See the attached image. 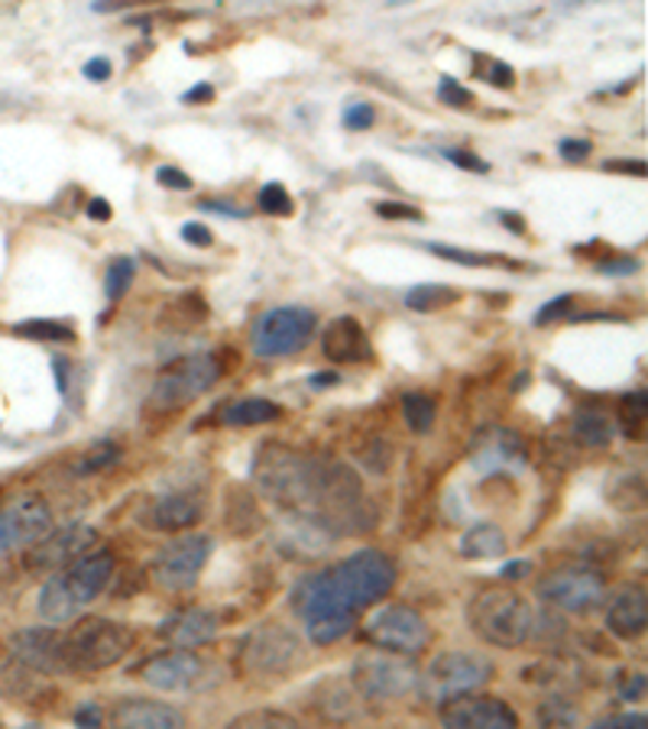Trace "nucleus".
<instances>
[{"label":"nucleus","instance_id":"nucleus-1","mask_svg":"<svg viewBox=\"0 0 648 729\" xmlns=\"http://www.w3.org/2000/svg\"><path fill=\"white\" fill-rule=\"evenodd\" d=\"M253 470L260 490L273 503L289 509L295 519L315 522L328 535L356 532L354 522H360V532L373 525V515L363 509L366 503L356 474L338 460L298 454L266 442V448L256 454Z\"/></svg>","mask_w":648,"mask_h":729},{"label":"nucleus","instance_id":"nucleus-2","mask_svg":"<svg viewBox=\"0 0 648 729\" xmlns=\"http://www.w3.org/2000/svg\"><path fill=\"white\" fill-rule=\"evenodd\" d=\"M114 577V555L111 552H88L85 558L56 570L36 600V613L46 625H65L78 617L91 600H98Z\"/></svg>","mask_w":648,"mask_h":729},{"label":"nucleus","instance_id":"nucleus-3","mask_svg":"<svg viewBox=\"0 0 648 729\" xmlns=\"http://www.w3.org/2000/svg\"><path fill=\"white\" fill-rule=\"evenodd\" d=\"M468 622L473 635L496 649H519L526 645L535 632V613L531 607L506 587H483L473 594L468 603Z\"/></svg>","mask_w":648,"mask_h":729},{"label":"nucleus","instance_id":"nucleus-4","mask_svg":"<svg viewBox=\"0 0 648 729\" xmlns=\"http://www.w3.org/2000/svg\"><path fill=\"white\" fill-rule=\"evenodd\" d=\"M293 610L305 622V632L315 645H331L344 639L356 622V610H351L334 594L328 570L298 577V584L293 587Z\"/></svg>","mask_w":648,"mask_h":729},{"label":"nucleus","instance_id":"nucleus-5","mask_svg":"<svg viewBox=\"0 0 648 729\" xmlns=\"http://www.w3.org/2000/svg\"><path fill=\"white\" fill-rule=\"evenodd\" d=\"M62 639H65V662H68L72 674L105 672V668L118 665L136 642V635L127 622L105 617L81 619L68 632H62Z\"/></svg>","mask_w":648,"mask_h":729},{"label":"nucleus","instance_id":"nucleus-6","mask_svg":"<svg viewBox=\"0 0 648 729\" xmlns=\"http://www.w3.org/2000/svg\"><path fill=\"white\" fill-rule=\"evenodd\" d=\"M396 577H399L396 562L380 548H360L351 558L328 567V580L334 594L356 613L383 600L396 587Z\"/></svg>","mask_w":648,"mask_h":729},{"label":"nucleus","instance_id":"nucleus-7","mask_svg":"<svg viewBox=\"0 0 648 729\" xmlns=\"http://www.w3.org/2000/svg\"><path fill=\"white\" fill-rule=\"evenodd\" d=\"M136 674L143 684L166 690V694H195V690H208L218 681H224V672L215 662H208L205 655L188 652V649L160 652V655L146 659Z\"/></svg>","mask_w":648,"mask_h":729},{"label":"nucleus","instance_id":"nucleus-8","mask_svg":"<svg viewBox=\"0 0 648 729\" xmlns=\"http://www.w3.org/2000/svg\"><path fill=\"white\" fill-rule=\"evenodd\" d=\"M221 377V363L215 353H191V357H182L176 363H169L156 383H153V393H150V405L160 409V412H176L191 405L201 393H208Z\"/></svg>","mask_w":648,"mask_h":729},{"label":"nucleus","instance_id":"nucleus-9","mask_svg":"<svg viewBox=\"0 0 648 729\" xmlns=\"http://www.w3.org/2000/svg\"><path fill=\"white\" fill-rule=\"evenodd\" d=\"M318 331V315L311 308L301 305H283V308H270L253 322L250 331V347L256 357H289L295 350H301Z\"/></svg>","mask_w":648,"mask_h":729},{"label":"nucleus","instance_id":"nucleus-10","mask_svg":"<svg viewBox=\"0 0 648 729\" xmlns=\"http://www.w3.org/2000/svg\"><path fill=\"white\" fill-rule=\"evenodd\" d=\"M240 662L250 674L260 677H283L298 668L301 662V642L289 625L283 622H263L246 632L240 645Z\"/></svg>","mask_w":648,"mask_h":729},{"label":"nucleus","instance_id":"nucleus-11","mask_svg":"<svg viewBox=\"0 0 648 729\" xmlns=\"http://www.w3.org/2000/svg\"><path fill=\"white\" fill-rule=\"evenodd\" d=\"M493 672V662L480 652H441L418 681L435 704H444L464 694H476L483 684H490Z\"/></svg>","mask_w":648,"mask_h":729},{"label":"nucleus","instance_id":"nucleus-12","mask_svg":"<svg viewBox=\"0 0 648 729\" xmlns=\"http://www.w3.org/2000/svg\"><path fill=\"white\" fill-rule=\"evenodd\" d=\"M363 635L370 645H376L380 652H389V655H418L428 639H431V629L425 617L406 607V603H386L380 610H373L366 622H363Z\"/></svg>","mask_w":648,"mask_h":729},{"label":"nucleus","instance_id":"nucleus-13","mask_svg":"<svg viewBox=\"0 0 648 729\" xmlns=\"http://www.w3.org/2000/svg\"><path fill=\"white\" fill-rule=\"evenodd\" d=\"M418 668L413 659L403 655H389V652H363L356 655L351 684L360 690V697L366 700H396L406 697L418 687Z\"/></svg>","mask_w":648,"mask_h":729},{"label":"nucleus","instance_id":"nucleus-14","mask_svg":"<svg viewBox=\"0 0 648 729\" xmlns=\"http://www.w3.org/2000/svg\"><path fill=\"white\" fill-rule=\"evenodd\" d=\"M535 590L564 613H593L606 600V580L590 567H554L538 577Z\"/></svg>","mask_w":648,"mask_h":729},{"label":"nucleus","instance_id":"nucleus-15","mask_svg":"<svg viewBox=\"0 0 648 729\" xmlns=\"http://www.w3.org/2000/svg\"><path fill=\"white\" fill-rule=\"evenodd\" d=\"M211 548H215V542L208 535H195V532L178 535L169 545H163L160 555L153 558V580L173 594L191 590L211 558Z\"/></svg>","mask_w":648,"mask_h":729},{"label":"nucleus","instance_id":"nucleus-16","mask_svg":"<svg viewBox=\"0 0 648 729\" xmlns=\"http://www.w3.org/2000/svg\"><path fill=\"white\" fill-rule=\"evenodd\" d=\"M10 659L20 662L26 672L40 674V677H56V674H72L65 662V639L59 629L53 625H33V629H20L7 639Z\"/></svg>","mask_w":648,"mask_h":729},{"label":"nucleus","instance_id":"nucleus-17","mask_svg":"<svg viewBox=\"0 0 648 729\" xmlns=\"http://www.w3.org/2000/svg\"><path fill=\"white\" fill-rule=\"evenodd\" d=\"M444 729H519L516 710L499 697L464 694L441 704Z\"/></svg>","mask_w":648,"mask_h":729},{"label":"nucleus","instance_id":"nucleus-18","mask_svg":"<svg viewBox=\"0 0 648 729\" xmlns=\"http://www.w3.org/2000/svg\"><path fill=\"white\" fill-rule=\"evenodd\" d=\"M95 542H98V535H95L91 525L72 522V525H65V529H53L43 542H36V545L30 548L26 564H30L33 570H62V567L78 562V558H85Z\"/></svg>","mask_w":648,"mask_h":729},{"label":"nucleus","instance_id":"nucleus-19","mask_svg":"<svg viewBox=\"0 0 648 729\" xmlns=\"http://www.w3.org/2000/svg\"><path fill=\"white\" fill-rule=\"evenodd\" d=\"M108 729H185V714L163 704V700H146V697H123L108 710Z\"/></svg>","mask_w":648,"mask_h":729},{"label":"nucleus","instance_id":"nucleus-20","mask_svg":"<svg viewBox=\"0 0 648 729\" xmlns=\"http://www.w3.org/2000/svg\"><path fill=\"white\" fill-rule=\"evenodd\" d=\"M156 632H160V639L169 642L173 649L195 652V649H201V645H208V642L218 639L221 617H218L215 610H205V607H182V610H176V613H169V617L163 619Z\"/></svg>","mask_w":648,"mask_h":729},{"label":"nucleus","instance_id":"nucleus-21","mask_svg":"<svg viewBox=\"0 0 648 729\" xmlns=\"http://www.w3.org/2000/svg\"><path fill=\"white\" fill-rule=\"evenodd\" d=\"M0 515H3V522H7V529H10V538H13V548L17 545H36V542H43L56 525V519H53V509L50 503L43 500V497H33V493H26V497H17L13 503H7L0 509Z\"/></svg>","mask_w":648,"mask_h":729},{"label":"nucleus","instance_id":"nucleus-22","mask_svg":"<svg viewBox=\"0 0 648 729\" xmlns=\"http://www.w3.org/2000/svg\"><path fill=\"white\" fill-rule=\"evenodd\" d=\"M205 515V497L185 490V493H166L146 509V525L156 532H185Z\"/></svg>","mask_w":648,"mask_h":729},{"label":"nucleus","instance_id":"nucleus-23","mask_svg":"<svg viewBox=\"0 0 648 729\" xmlns=\"http://www.w3.org/2000/svg\"><path fill=\"white\" fill-rule=\"evenodd\" d=\"M473 464L483 470H513L526 464V445L516 432L486 428L473 445Z\"/></svg>","mask_w":648,"mask_h":729},{"label":"nucleus","instance_id":"nucleus-24","mask_svg":"<svg viewBox=\"0 0 648 729\" xmlns=\"http://www.w3.org/2000/svg\"><path fill=\"white\" fill-rule=\"evenodd\" d=\"M648 625V603L646 590L642 587H623L609 607H606V629L623 639V642H633L646 632Z\"/></svg>","mask_w":648,"mask_h":729},{"label":"nucleus","instance_id":"nucleus-25","mask_svg":"<svg viewBox=\"0 0 648 729\" xmlns=\"http://www.w3.org/2000/svg\"><path fill=\"white\" fill-rule=\"evenodd\" d=\"M321 350L331 363H356V360L370 357V340H366V331L356 318L341 315L325 328Z\"/></svg>","mask_w":648,"mask_h":729},{"label":"nucleus","instance_id":"nucleus-26","mask_svg":"<svg viewBox=\"0 0 648 729\" xmlns=\"http://www.w3.org/2000/svg\"><path fill=\"white\" fill-rule=\"evenodd\" d=\"M503 552H506V532L499 525H493V522L473 525L461 538V555L468 562H490V558H496Z\"/></svg>","mask_w":648,"mask_h":729},{"label":"nucleus","instance_id":"nucleus-27","mask_svg":"<svg viewBox=\"0 0 648 729\" xmlns=\"http://www.w3.org/2000/svg\"><path fill=\"white\" fill-rule=\"evenodd\" d=\"M283 415V409L270 399H240L234 405L224 409V422L234 425V428H243V425H266V422H276Z\"/></svg>","mask_w":648,"mask_h":729},{"label":"nucleus","instance_id":"nucleus-28","mask_svg":"<svg viewBox=\"0 0 648 729\" xmlns=\"http://www.w3.org/2000/svg\"><path fill=\"white\" fill-rule=\"evenodd\" d=\"M458 298H461V295H458V289L441 285V282L415 285V289L406 292V305H409L413 312H441V308L454 305Z\"/></svg>","mask_w":648,"mask_h":729},{"label":"nucleus","instance_id":"nucleus-29","mask_svg":"<svg viewBox=\"0 0 648 729\" xmlns=\"http://www.w3.org/2000/svg\"><path fill=\"white\" fill-rule=\"evenodd\" d=\"M431 253L451 260V263H461V266H509V270H519L516 260L509 257H499V253H473V250H461V247H444V243H428Z\"/></svg>","mask_w":648,"mask_h":729},{"label":"nucleus","instance_id":"nucleus-30","mask_svg":"<svg viewBox=\"0 0 648 729\" xmlns=\"http://www.w3.org/2000/svg\"><path fill=\"white\" fill-rule=\"evenodd\" d=\"M574 435L584 448H606L613 438V422L596 412H581L574 422Z\"/></svg>","mask_w":648,"mask_h":729},{"label":"nucleus","instance_id":"nucleus-31","mask_svg":"<svg viewBox=\"0 0 648 729\" xmlns=\"http://www.w3.org/2000/svg\"><path fill=\"white\" fill-rule=\"evenodd\" d=\"M403 415L415 435H428L435 428V399L425 393L403 395Z\"/></svg>","mask_w":648,"mask_h":729},{"label":"nucleus","instance_id":"nucleus-32","mask_svg":"<svg viewBox=\"0 0 648 729\" xmlns=\"http://www.w3.org/2000/svg\"><path fill=\"white\" fill-rule=\"evenodd\" d=\"M228 729H305L295 717L283 710H250L243 717H237Z\"/></svg>","mask_w":648,"mask_h":729},{"label":"nucleus","instance_id":"nucleus-33","mask_svg":"<svg viewBox=\"0 0 648 729\" xmlns=\"http://www.w3.org/2000/svg\"><path fill=\"white\" fill-rule=\"evenodd\" d=\"M13 331L20 337H26V340H46V344L75 340V331H72L68 325H62V322H40V318H33V322H20Z\"/></svg>","mask_w":648,"mask_h":729},{"label":"nucleus","instance_id":"nucleus-34","mask_svg":"<svg viewBox=\"0 0 648 729\" xmlns=\"http://www.w3.org/2000/svg\"><path fill=\"white\" fill-rule=\"evenodd\" d=\"M133 280H136V263H133L130 257L111 260L108 276H105V295H108L111 302H118V298L127 295V289L133 285Z\"/></svg>","mask_w":648,"mask_h":729},{"label":"nucleus","instance_id":"nucleus-35","mask_svg":"<svg viewBox=\"0 0 648 729\" xmlns=\"http://www.w3.org/2000/svg\"><path fill=\"white\" fill-rule=\"evenodd\" d=\"M256 205H260L266 215H279V218H289L295 211L293 195H289L286 185H279V182H266V185L260 188V195H256Z\"/></svg>","mask_w":648,"mask_h":729},{"label":"nucleus","instance_id":"nucleus-36","mask_svg":"<svg viewBox=\"0 0 648 729\" xmlns=\"http://www.w3.org/2000/svg\"><path fill=\"white\" fill-rule=\"evenodd\" d=\"M483 62V78L493 85V88H513L516 85V72L506 65V62H499V58H486L483 53L476 56V65Z\"/></svg>","mask_w":648,"mask_h":729},{"label":"nucleus","instance_id":"nucleus-37","mask_svg":"<svg viewBox=\"0 0 648 729\" xmlns=\"http://www.w3.org/2000/svg\"><path fill=\"white\" fill-rule=\"evenodd\" d=\"M438 98H441L444 105H451V108H461V111H468L473 105L471 88H464V85L454 81V78H441V85H438Z\"/></svg>","mask_w":648,"mask_h":729},{"label":"nucleus","instance_id":"nucleus-38","mask_svg":"<svg viewBox=\"0 0 648 729\" xmlns=\"http://www.w3.org/2000/svg\"><path fill=\"white\" fill-rule=\"evenodd\" d=\"M118 454L120 450L114 448V445H108V442H105V445H95V450H88V454H85V460L78 464V470H75V474H98L101 467L114 464V460H118Z\"/></svg>","mask_w":648,"mask_h":729},{"label":"nucleus","instance_id":"nucleus-39","mask_svg":"<svg viewBox=\"0 0 648 729\" xmlns=\"http://www.w3.org/2000/svg\"><path fill=\"white\" fill-rule=\"evenodd\" d=\"M619 418L629 425V435H633V425H642L646 418V393H629L619 402Z\"/></svg>","mask_w":648,"mask_h":729},{"label":"nucleus","instance_id":"nucleus-40","mask_svg":"<svg viewBox=\"0 0 648 729\" xmlns=\"http://www.w3.org/2000/svg\"><path fill=\"white\" fill-rule=\"evenodd\" d=\"M376 215L386 221H421V211L403 202H376Z\"/></svg>","mask_w":648,"mask_h":729},{"label":"nucleus","instance_id":"nucleus-41","mask_svg":"<svg viewBox=\"0 0 648 729\" xmlns=\"http://www.w3.org/2000/svg\"><path fill=\"white\" fill-rule=\"evenodd\" d=\"M571 305H574V295H561V298L541 305L538 315H535V325H548V322H554V318H564V315L571 312Z\"/></svg>","mask_w":648,"mask_h":729},{"label":"nucleus","instance_id":"nucleus-42","mask_svg":"<svg viewBox=\"0 0 648 729\" xmlns=\"http://www.w3.org/2000/svg\"><path fill=\"white\" fill-rule=\"evenodd\" d=\"M344 123H348L351 130H370V127L376 123V108H370V105H351V108L344 111Z\"/></svg>","mask_w":648,"mask_h":729},{"label":"nucleus","instance_id":"nucleus-43","mask_svg":"<svg viewBox=\"0 0 648 729\" xmlns=\"http://www.w3.org/2000/svg\"><path fill=\"white\" fill-rule=\"evenodd\" d=\"M75 727L78 729H101L105 727V710L98 707V704H81L78 710H75Z\"/></svg>","mask_w":648,"mask_h":729},{"label":"nucleus","instance_id":"nucleus-44","mask_svg":"<svg viewBox=\"0 0 648 729\" xmlns=\"http://www.w3.org/2000/svg\"><path fill=\"white\" fill-rule=\"evenodd\" d=\"M156 182H160V185H166V188H173V192H188V188H191V178H188V175L176 166L156 168Z\"/></svg>","mask_w":648,"mask_h":729},{"label":"nucleus","instance_id":"nucleus-45","mask_svg":"<svg viewBox=\"0 0 648 729\" xmlns=\"http://www.w3.org/2000/svg\"><path fill=\"white\" fill-rule=\"evenodd\" d=\"M444 160H448L451 166L464 168V172H486V168H490L480 156H473L468 150H444Z\"/></svg>","mask_w":648,"mask_h":729},{"label":"nucleus","instance_id":"nucleus-46","mask_svg":"<svg viewBox=\"0 0 648 729\" xmlns=\"http://www.w3.org/2000/svg\"><path fill=\"white\" fill-rule=\"evenodd\" d=\"M619 694H623V700H639L646 694V674H623L619 677Z\"/></svg>","mask_w":648,"mask_h":729},{"label":"nucleus","instance_id":"nucleus-47","mask_svg":"<svg viewBox=\"0 0 648 729\" xmlns=\"http://www.w3.org/2000/svg\"><path fill=\"white\" fill-rule=\"evenodd\" d=\"M596 729H648V720L646 714H616Z\"/></svg>","mask_w":648,"mask_h":729},{"label":"nucleus","instance_id":"nucleus-48","mask_svg":"<svg viewBox=\"0 0 648 729\" xmlns=\"http://www.w3.org/2000/svg\"><path fill=\"white\" fill-rule=\"evenodd\" d=\"M558 150H561V156H564L568 163H581L584 156H590L587 140H574V137H564V140L558 143Z\"/></svg>","mask_w":648,"mask_h":729},{"label":"nucleus","instance_id":"nucleus-49","mask_svg":"<svg viewBox=\"0 0 648 729\" xmlns=\"http://www.w3.org/2000/svg\"><path fill=\"white\" fill-rule=\"evenodd\" d=\"M182 240H185V243H191V247H211L215 233H211V230H208L205 225L188 221V225L182 227Z\"/></svg>","mask_w":648,"mask_h":729},{"label":"nucleus","instance_id":"nucleus-50","mask_svg":"<svg viewBox=\"0 0 648 729\" xmlns=\"http://www.w3.org/2000/svg\"><path fill=\"white\" fill-rule=\"evenodd\" d=\"M596 270H600V273H609V276H633V273L639 270V263L629 260V257H623V260H603V263H596Z\"/></svg>","mask_w":648,"mask_h":729},{"label":"nucleus","instance_id":"nucleus-51","mask_svg":"<svg viewBox=\"0 0 648 729\" xmlns=\"http://www.w3.org/2000/svg\"><path fill=\"white\" fill-rule=\"evenodd\" d=\"M111 72H114V65H111V62H108L105 56L85 62V78H91V81H108V78H111Z\"/></svg>","mask_w":648,"mask_h":729},{"label":"nucleus","instance_id":"nucleus-52","mask_svg":"<svg viewBox=\"0 0 648 729\" xmlns=\"http://www.w3.org/2000/svg\"><path fill=\"white\" fill-rule=\"evenodd\" d=\"M201 211H211V215H224V218H246V211H240V208L228 205V202H211V198H205V202H201Z\"/></svg>","mask_w":648,"mask_h":729},{"label":"nucleus","instance_id":"nucleus-53","mask_svg":"<svg viewBox=\"0 0 648 729\" xmlns=\"http://www.w3.org/2000/svg\"><path fill=\"white\" fill-rule=\"evenodd\" d=\"M606 172H626V175H646V163L642 160H623V163H603Z\"/></svg>","mask_w":648,"mask_h":729},{"label":"nucleus","instance_id":"nucleus-54","mask_svg":"<svg viewBox=\"0 0 648 729\" xmlns=\"http://www.w3.org/2000/svg\"><path fill=\"white\" fill-rule=\"evenodd\" d=\"M211 98H215V88H211V85H198V88H191V91L182 95L185 105H201V101H211Z\"/></svg>","mask_w":648,"mask_h":729},{"label":"nucleus","instance_id":"nucleus-55","mask_svg":"<svg viewBox=\"0 0 648 729\" xmlns=\"http://www.w3.org/2000/svg\"><path fill=\"white\" fill-rule=\"evenodd\" d=\"M88 218H95V221H111V205H108L105 198H91V202H88Z\"/></svg>","mask_w":648,"mask_h":729},{"label":"nucleus","instance_id":"nucleus-56","mask_svg":"<svg viewBox=\"0 0 648 729\" xmlns=\"http://www.w3.org/2000/svg\"><path fill=\"white\" fill-rule=\"evenodd\" d=\"M506 580H523L526 574H531V564L529 562H509L503 570H499Z\"/></svg>","mask_w":648,"mask_h":729},{"label":"nucleus","instance_id":"nucleus-57","mask_svg":"<svg viewBox=\"0 0 648 729\" xmlns=\"http://www.w3.org/2000/svg\"><path fill=\"white\" fill-rule=\"evenodd\" d=\"M499 221L509 227V230H516V233H526V221H523L519 215H513V211H503Z\"/></svg>","mask_w":648,"mask_h":729},{"label":"nucleus","instance_id":"nucleus-58","mask_svg":"<svg viewBox=\"0 0 648 729\" xmlns=\"http://www.w3.org/2000/svg\"><path fill=\"white\" fill-rule=\"evenodd\" d=\"M10 548H13V538H10V529H7V522H3V515H0V558H3Z\"/></svg>","mask_w":648,"mask_h":729},{"label":"nucleus","instance_id":"nucleus-59","mask_svg":"<svg viewBox=\"0 0 648 729\" xmlns=\"http://www.w3.org/2000/svg\"><path fill=\"white\" fill-rule=\"evenodd\" d=\"M331 383H338V373H318V377H311V387H331Z\"/></svg>","mask_w":648,"mask_h":729},{"label":"nucleus","instance_id":"nucleus-60","mask_svg":"<svg viewBox=\"0 0 648 729\" xmlns=\"http://www.w3.org/2000/svg\"><path fill=\"white\" fill-rule=\"evenodd\" d=\"M17 729H40L36 723H26V727H17Z\"/></svg>","mask_w":648,"mask_h":729}]
</instances>
